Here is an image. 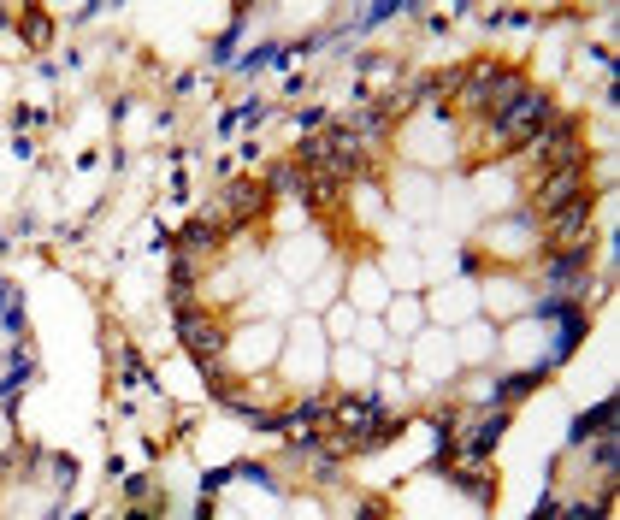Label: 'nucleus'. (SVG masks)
Masks as SVG:
<instances>
[{
    "instance_id": "1",
    "label": "nucleus",
    "mask_w": 620,
    "mask_h": 520,
    "mask_svg": "<svg viewBox=\"0 0 620 520\" xmlns=\"http://www.w3.org/2000/svg\"><path fill=\"white\" fill-rule=\"evenodd\" d=\"M367 148L349 136L343 125H331V130H319V136H308L302 142V166L296 172H308V178H331V184H349V178H361L367 172Z\"/></svg>"
},
{
    "instance_id": "2",
    "label": "nucleus",
    "mask_w": 620,
    "mask_h": 520,
    "mask_svg": "<svg viewBox=\"0 0 620 520\" xmlns=\"http://www.w3.org/2000/svg\"><path fill=\"white\" fill-rule=\"evenodd\" d=\"M550 113H556V107H550V95L526 83V89H520V95H514V101H508V107H502V113L491 119V142H485V154H508V148H526L538 130L550 125Z\"/></svg>"
},
{
    "instance_id": "3",
    "label": "nucleus",
    "mask_w": 620,
    "mask_h": 520,
    "mask_svg": "<svg viewBox=\"0 0 620 520\" xmlns=\"http://www.w3.org/2000/svg\"><path fill=\"white\" fill-rule=\"evenodd\" d=\"M526 160L538 166V178H544V172H585V142H579V125H573V119H561V113H550V125L526 142Z\"/></svg>"
},
{
    "instance_id": "4",
    "label": "nucleus",
    "mask_w": 620,
    "mask_h": 520,
    "mask_svg": "<svg viewBox=\"0 0 620 520\" xmlns=\"http://www.w3.org/2000/svg\"><path fill=\"white\" fill-rule=\"evenodd\" d=\"M178 343H184L189 355L207 367V373H219V355H225V331L207 320V314H178Z\"/></svg>"
},
{
    "instance_id": "5",
    "label": "nucleus",
    "mask_w": 620,
    "mask_h": 520,
    "mask_svg": "<svg viewBox=\"0 0 620 520\" xmlns=\"http://www.w3.org/2000/svg\"><path fill=\"white\" fill-rule=\"evenodd\" d=\"M591 201H597V195L585 190V195H573L561 213H550V219H544V231H550V249H573V243H591Z\"/></svg>"
},
{
    "instance_id": "6",
    "label": "nucleus",
    "mask_w": 620,
    "mask_h": 520,
    "mask_svg": "<svg viewBox=\"0 0 620 520\" xmlns=\"http://www.w3.org/2000/svg\"><path fill=\"white\" fill-rule=\"evenodd\" d=\"M266 195H272L266 184H254V178H237L231 190L219 195V207H213V213H219V219H225V225L237 231V225H248V219H254L260 207H266Z\"/></svg>"
},
{
    "instance_id": "7",
    "label": "nucleus",
    "mask_w": 620,
    "mask_h": 520,
    "mask_svg": "<svg viewBox=\"0 0 620 520\" xmlns=\"http://www.w3.org/2000/svg\"><path fill=\"white\" fill-rule=\"evenodd\" d=\"M502 426H508V414L496 408V414H485V420H473L461 438H449V450L461 455V461H485V455L496 450V438H502Z\"/></svg>"
},
{
    "instance_id": "8",
    "label": "nucleus",
    "mask_w": 620,
    "mask_h": 520,
    "mask_svg": "<svg viewBox=\"0 0 620 520\" xmlns=\"http://www.w3.org/2000/svg\"><path fill=\"white\" fill-rule=\"evenodd\" d=\"M573 195H585V172H544V178H538V195H532V207L550 219V213H561Z\"/></svg>"
},
{
    "instance_id": "9",
    "label": "nucleus",
    "mask_w": 620,
    "mask_h": 520,
    "mask_svg": "<svg viewBox=\"0 0 620 520\" xmlns=\"http://www.w3.org/2000/svg\"><path fill=\"white\" fill-rule=\"evenodd\" d=\"M544 314H556V325H561V331H556V349H550V367H556L561 355L585 337V308H579V302H561V296H544Z\"/></svg>"
},
{
    "instance_id": "10",
    "label": "nucleus",
    "mask_w": 620,
    "mask_h": 520,
    "mask_svg": "<svg viewBox=\"0 0 620 520\" xmlns=\"http://www.w3.org/2000/svg\"><path fill=\"white\" fill-rule=\"evenodd\" d=\"M615 414H620V402H615V396H609V402H597L591 414H579V420L567 426V444H591V438L615 432Z\"/></svg>"
},
{
    "instance_id": "11",
    "label": "nucleus",
    "mask_w": 620,
    "mask_h": 520,
    "mask_svg": "<svg viewBox=\"0 0 620 520\" xmlns=\"http://www.w3.org/2000/svg\"><path fill=\"white\" fill-rule=\"evenodd\" d=\"M449 479H455V491H467V497H479V509H491V497H496V485L479 473V461H461V467H443Z\"/></svg>"
},
{
    "instance_id": "12",
    "label": "nucleus",
    "mask_w": 620,
    "mask_h": 520,
    "mask_svg": "<svg viewBox=\"0 0 620 520\" xmlns=\"http://www.w3.org/2000/svg\"><path fill=\"white\" fill-rule=\"evenodd\" d=\"M544 373H550V361H544V367H526V373H514V379H502V390H496V408H508L514 396H526V390L538 385Z\"/></svg>"
},
{
    "instance_id": "13",
    "label": "nucleus",
    "mask_w": 620,
    "mask_h": 520,
    "mask_svg": "<svg viewBox=\"0 0 620 520\" xmlns=\"http://www.w3.org/2000/svg\"><path fill=\"white\" fill-rule=\"evenodd\" d=\"M591 467H597V473H609V467H620V438H615V432L591 438Z\"/></svg>"
},
{
    "instance_id": "14",
    "label": "nucleus",
    "mask_w": 620,
    "mask_h": 520,
    "mask_svg": "<svg viewBox=\"0 0 620 520\" xmlns=\"http://www.w3.org/2000/svg\"><path fill=\"white\" fill-rule=\"evenodd\" d=\"M30 367H36V361H30V349L18 343V355H12V367H6V379H0V396H12V390L24 385V379H30Z\"/></svg>"
},
{
    "instance_id": "15",
    "label": "nucleus",
    "mask_w": 620,
    "mask_h": 520,
    "mask_svg": "<svg viewBox=\"0 0 620 520\" xmlns=\"http://www.w3.org/2000/svg\"><path fill=\"white\" fill-rule=\"evenodd\" d=\"M0 314H6V331H12V337H24V302H18L12 284H0Z\"/></svg>"
},
{
    "instance_id": "16",
    "label": "nucleus",
    "mask_w": 620,
    "mask_h": 520,
    "mask_svg": "<svg viewBox=\"0 0 620 520\" xmlns=\"http://www.w3.org/2000/svg\"><path fill=\"white\" fill-rule=\"evenodd\" d=\"M603 515H609V497H591V503H573L561 520H603Z\"/></svg>"
},
{
    "instance_id": "17",
    "label": "nucleus",
    "mask_w": 620,
    "mask_h": 520,
    "mask_svg": "<svg viewBox=\"0 0 620 520\" xmlns=\"http://www.w3.org/2000/svg\"><path fill=\"white\" fill-rule=\"evenodd\" d=\"M266 190H302V172H296V166H272Z\"/></svg>"
},
{
    "instance_id": "18",
    "label": "nucleus",
    "mask_w": 620,
    "mask_h": 520,
    "mask_svg": "<svg viewBox=\"0 0 620 520\" xmlns=\"http://www.w3.org/2000/svg\"><path fill=\"white\" fill-rule=\"evenodd\" d=\"M532 520H556V497H544V503L532 509Z\"/></svg>"
},
{
    "instance_id": "19",
    "label": "nucleus",
    "mask_w": 620,
    "mask_h": 520,
    "mask_svg": "<svg viewBox=\"0 0 620 520\" xmlns=\"http://www.w3.org/2000/svg\"><path fill=\"white\" fill-rule=\"evenodd\" d=\"M361 520H384V503H361Z\"/></svg>"
}]
</instances>
